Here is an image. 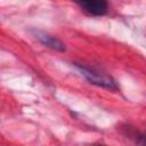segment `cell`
<instances>
[{
	"mask_svg": "<svg viewBox=\"0 0 146 146\" xmlns=\"http://www.w3.org/2000/svg\"><path fill=\"white\" fill-rule=\"evenodd\" d=\"M76 67L80 70L81 74H82L90 83H94V84L99 86V87H103V88L112 89V90H116V89H117L116 82H115L111 76L105 75V74H102V73H99V72H96V71L90 70V68L84 67V66L76 65Z\"/></svg>",
	"mask_w": 146,
	"mask_h": 146,
	"instance_id": "obj_1",
	"label": "cell"
},
{
	"mask_svg": "<svg viewBox=\"0 0 146 146\" xmlns=\"http://www.w3.org/2000/svg\"><path fill=\"white\" fill-rule=\"evenodd\" d=\"M79 6L88 14L94 16H103L108 10V5L104 0H87L79 2Z\"/></svg>",
	"mask_w": 146,
	"mask_h": 146,
	"instance_id": "obj_2",
	"label": "cell"
},
{
	"mask_svg": "<svg viewBox=\"0 0 146 146\" xmlns=\"http://www.w3.org/2000/svg\"><path fill=\"white\" fill-rule=\"evenodd\" d=\"M34 35H35V39L39 40L42 44H44L54 50H57V51H65V44L59 39L52 36V35H49L48 33L41 32V31H35Z\"/></svg>",
	"mask_w": 146,
	"mask_h": 146,
	"instance_id": "obj_3",
	"label": "cell"
},
{
	"mask_svg": "<svg viewBox=\"0 0 146 146\" xmlns=\"http://www.w3.org/2000/svg\"><path fill=\"white\" fill-rule=\"evenodd\" d=\"M100 146H102V145H100Z\"/></svg>",
	"mask_w": 146,
	"mask_h": 146,
	"instance_id": "obj_4",
	"label": "cell"
}]
</instances>
